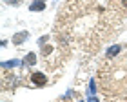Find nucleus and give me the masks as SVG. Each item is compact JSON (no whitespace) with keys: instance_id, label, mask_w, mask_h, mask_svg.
<instances>
[{"instance_id":"11","label":"nucleus","mask_w":127,"mask_h":102,"mask_svg":"<svg viewBox=\"0 0 127 102\" xmlns=\"http://www.w3.org/2000/svg\"><path fill=\"white\" fill-rule=\"evenodd\" d=\"M122 4L125 5V7H127V0H122Z\"/></svg>"},{"instance_id":"5","label":"nucleus","mask_w":127,"mask_h":102,"mask_svg":"<svg viewBox=\"0 0 127 102\" xmlns=\"http://www.w3.org/2000/svg\"><path fill=\"white\" fill-rule=\"evenodd\" d=\"M26 64H27V66H34V64H36V55H34V53H27Z\"/></svg>"},{"instance_id":"3","label":"nucleus","mask_w":127,"mask_h":102,"mask_svg":"<svg viewBox=\"0 0 127 102\" xmlns=\"http://www.w3.org/2000/svg\"><path fill=\"white\" fill-rule=\"evenodd\" d=\"M29 9L31 11H44L45 9V2H44V0H33L31 5H29Z\"/></svg>"},{"instance_id":"10","label":"nucleus","mask_w":127,"mask_h":102,"mask_svg":"<svg viewBox=\"0 0 127 102\" xmlns=\"http://www.w3.org/2000/svg\"><path fill=\"white\" fill-rule=\"evenodd\" d=\"M87 102H100V100H98L95 95H93V97H89V99H87Z\"/></svg>"},{"instance_id":"8","label":"nucleus","mask_w":127,"mask_h":102,"mask_svg":"<svg viewBox=\"0 0 127 102\" xmlns=\"http://www.w3.org/2000/svg\"><path fill=\"white\" fill-rule=\"evenodd\" d=\"M40 49H42V55H44V56H47L51 51H53V46H51V44H44Z\"/></svg>"},{"instance_id":"9","label":"nucleus","mask_w":127,"mask_h":102,"mask_svg":"<svg viewBox=\"0 0 127 102\" xmlns=\"http://www.w3.org/2000/svg\"><path fill=\"white\" fill-rule=\"evenodd\" d=\"M45 42H47V37H40V38H38V46H40V48H42Z\"/></svg>"},{"instance_id":"7","label":"nucleus","mask_w":127,"mask_h":102,"mask_svg":"<svg viewBox=\"0 0 127 102\" xmlns=\"http://www.w3.org/2000/svg\"><path fill=\"white\" fill-rule=\"evenodd\" d=\"M89 97H93V95H96V80H91L89 82V89H87Z\"/></svg>"},{"instance_id":"4","label":"nucleus","mask_w":127,"mask_h":102,"mask_svg":"<svg viewBox=\"0 0 127 102\" xmlns=\"http://www.w3.org/2000/svg\"><path fill=\"white\" fill-rule=\"evenodd\" d=\"M120 49H122V48H120V46H118V44H116V46H111V48H109V49H107V53H105V56H107V58H109V60H111V58H113V56H116V55L120 53Z\"/></svg>"},{"instance_id":"2","label":"nucleus","mask_w":127,"mask_h":102,"mask_svg":"<svg viewBox=\"0 0 127 102\" xmlns=\"http://www.w3.org/2000/svg\"><path fill=\"white\" fill-rule=\"evenodd\" d=\"M27 38H29V33L27 31H20V33H16V35H13V44L15 46H20V44H24Z\"/></svg>"},{"instance_id":"6","label":"nucleus","mask_w":127,"mask_h":102,"mask_svg":"<svg viewBox=\"0 0 127 102\" xmlns=\"http://www.w3.org/2000/svg\"><path fill=\"white\" fill-rule=\"evenodd\" d=\"M20 66V60H9V62H2V67L5 69V67H16Z\"/></svg>"},{"instance_id":"12","label":"nucleus","mask_w":127,"mask_h":102,"mask_svg":"<svg viewBox=\"0 0 127 102\" xmlns=\"http://www.w3.org/2000/svg\"><path fill=\"white\" fill-rule=\"evenodd\" d=\"M78 102H82V100H78Z\"/></svg>"},{"instance_id":"1","label":"nucleus","mask_w":127,"mask_h":102,"mask_svg":"<svg viewBox=\"0 0 127 102\" xmlns=\"http://www.w3.org/2000/svg\"><path fill=\"white\" fill-rule=\"evenodd\" d=\"M31 82L34 84V86L42 88V86L47 84V77H45L42 71H34V73H31Z\"/></svg>"}]
</instances>
